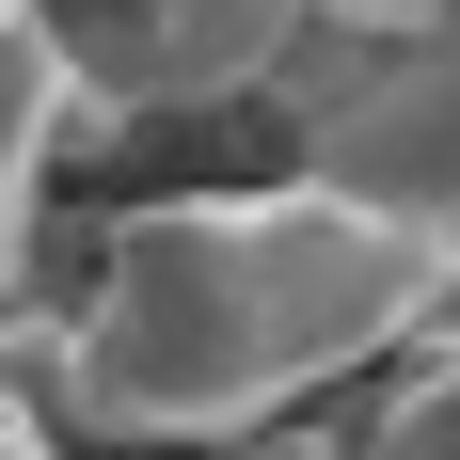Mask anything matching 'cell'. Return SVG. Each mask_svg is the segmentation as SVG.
Returning a JSON list of instances; mask_svg holds the SVG:
<instances>
[{"label":"cell","mask_w":460,"mask_h":460,"mask_svg":"<svg viewBox=\"0 0 460 460\" xmlns=\"http://www.w3.org/2000/svg\"><path fill=\"white\" fill-rule=\"evenodd\" d=\"M445 318H460V223H413L318 175L128 207L95 254V302L64 318V429L95 460H223L286 397Z\"/></svg>","instance_id":"cell-1"},{"label":"cell","mask_w":460,"mask_h":460,"mask_svg":"<svg viewBox=\"0 0 460 460\" xmlns=\"http://www.w3.org/2000/svg\"><path fill=\"white\" fill-rule=\"evenodd\" d=\"M80 128H95L80 32H64V16H16V32H0V286H16V254H32V175Z\"/></svg>","instance_id":"cell-2"},{"label":"cell","mask_w":460,"mask_h":460,"mask_svg":"<svg viewBox=\"0 0 460 460\" xmlns=\"http://www.w3.org/2000/svg\"><path fill=\"white\" fill-rule=\"evenodd\" d=\"M16 16H48V0H0V32H16Z\"/></svg>","instance_id":"cell-3"},{"label":"cell","mask_w":460,"mask_h":460,"mask_svg":"<svg viewBox=\"0 0 460 460\" xmlns=\"http://www.w3.org/2000/svg\"><path fill=\"white\" fill-rule=\"evenodd\" d=\"M143 16H190V0H143Z\"/></svg>","instance_id":"cell-4"}]
</instances>
